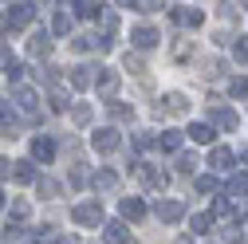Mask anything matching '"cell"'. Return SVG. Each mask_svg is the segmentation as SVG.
I'll return each mask as SVG.
<instances>
[{
    "instance_id": "cell-1",
    "label": "cell",
    "mask_w": 248,
    "mask_h": 244,
    "mask_svg": "<svg viewBox=\"0 0 248 244\" xmlns=\"http://www.w3.org/2000/svg\"><path fill=\"white\" fill-rule=\"evenodd\" d=\"M71 221H75V225H99V221H103V205H99V201L75 205V209H71Z\"/></svg>"
},
{
    "instance_id": "cell-2",
    "label": "cell",
    "mask_w": 248,
    "mask_h": 244,
    "mask_svg": "<svg viewBox=\"0 0 248 244\" xmlns=\"http://www.w3.org/2000/svg\"><path fill=\"white\" fill-rule=\"evenodd\" d=\"M209 114H213V126L217 130H236L240 126V118H236L232 107H209Z\"/></svg>"
},
{
    "instance_id": "cell-3",
    "label": "cell",
    "mask_w": 248,
    "mask_h": 244,
    "mask_svg": "<svg viewBox=\"0 0 248 244\" xmlns=\"http://www.w3.org/2000/svg\"><path fill=\"white\" fill-rule=\"evenodd\" d=\"M36 16V4H12V12L4 16V28H24V24H32Z\"/></svg>"
},
{
    "instance_id": "cell-4",
    "label": "cell",
    "mask_w": 248,
    "mask_h": 244,
    "mask_svg": "<svg viewBox=\"0 0 248 244\" xmlns=\"http://www.w3.org/2000/svg\"><path fill=\"white\" fill-rule=\"evenodd\" d=\"M232 162H236V154H232L229 146H213V154H209V166H213V169L229 173V169H232Z\"/></svg>"
},
{
    "instance_id": "cell-5",
    "label": "cell",
    "mask_w": 248,
    "mask_h": 244,
    "mask_svg": "<svg viewBox=\"0 0 248 244\" xmlns=\"http://www.w3.org/2000/svg\"><path fill=\"white\" fill-rule=\"evenodd\" d=\"M91 83H95V67H91V63L71 67V87H75V91H87Z\"/></svg>"
},
{
    "instance_id": "cell-6",
    "label": "cell",
    "mask_w": 248,
    "mask_h": 244,
    "mask_svg": "<svg viewBox=\"0 0 248 244\" xmlns=\"http://www.w3.org/2000/svg\"><path fill=\"white\" fill-rule=\"evenodd\" d=\"M103 240H107V244H130V232H126L122 221H110V225L103 229Z\"/></svg>"
},
{
    "instance_id": "cell-7",
    "label": "cell",
    "mask_w": 248,
    "mask_h": 244,
    "mask_svg": "<svg viewBox=\"0 0 248 244\" xmlns=\"http://www.w3.org/2000/svg\"><path fill=\"white\" fill-rule=\"evenodd\" d=\"M130 40H134V47H154V44H158V28H134V32H130Z\"/></svg>"
},
{
    "instance_id": "cell-8",
    "label": "cell",
    "mask_w": 248,
    "mask_h": 244,
    "mask_svg": "<svg viewBox=\"0 0 248 244\" xmlns=\"http://www.w3.org/2000/svg\"><path fill=\"white\" fill-rule=\"evenodd\" d=\"M95 150H103V154H110V150H118V130H114V126L99 130V134H95Z\"/></svg>"
},
{
    "instance_id": "cell-9",
    "label": "cell",
    "mask_w": 248,
    "mask_h": 244,
    "mask_svg": "<svg viewBox=\"0 0 248 244\" xmlns=\"http://www.w3.org/2000/svg\"><path fill=\"white\" fill-rule=\"evenodd\" d=\"M122 217H126V221L146 217V201H142V197H126V201H122Z\"/></svg>"
},
{
    "instance_id": "cell-10",
    "label": "cell",
    "mask_w": 248,
    "mask_h": 244,
    "mask_svg": "<svg viewBox=\"0 0 248 244\" xmlns=\"http://www.w3.org/2000/svg\"><path fill=\"white\" fill-rule=\"evenodd\" d=\"M154 213H158L166 225H173V221L181 217V201H158V209H154Z\"/></svg>"
},
{
    "instance_id": "cell-11",
    "label": "cell",
    "mask_w": 248,
    "mask_h": 244,
    "mask_svg": "<svg viewBox=\"0 0 248 244\" xmlns=\"http://www.w3.org/2000/svg\"><path fill=\"white\" fill-rule=\"evenodd\" d=\"M225 193H232V197H248V173H232L229 185H225Z\"/></svg>"
},
{
    "instance_id": "cell-12",
    "label": "cell",
    "mask_w": 248,
    "mask_h": 244,
    "mask_svg": "<svg viewBox=\"0 0 248 244\" xmlns=\"http://www.w3.org/2000/svg\"><path fill=\"white\" fill-rule=\"evenodd\" d=\"M170 16H173V24H189V28L201 24V12H197V8H173Z\"/></svg>"
},
{
    "instance_id": "cell-13",
    "label": "cell",
    "mask_w": 248,
    "mask_h": 244,
    "mask_svg": "<svg viewBox=\"0 0 248 244\" xmlns=\"http://www.w3.org/2000/svg\"><path fill=\"white\" fill-rule=\"evenodd\" d=\"M28 51H32V55H47V51H51V40H47V32H44V28H40L32 40H28Z\"/></svg>"
},
{
    "instance_id": "cell-14",
    "label": "cell",
    "mask_w": 248,
    "mask_h": 244,
    "mask_svg": "<svg viewBox=\"0 0 248 244\" xmlns=\"http://www.w3.org/2000/svg\"><path fill=\"white\" fill-rule=\"evenodd\" d=\"M12 177L20 181V185H28V181H36V169H32V162H12Z\"/></svg>"
},
{
    "instance_id": "cell-15",
    "label": "cell",
    "mask_w": 248,
    "mask_h": 244,
    "mask_svg": "<svg viewBox=\"0 0 248 244\" xmlns=\"http://www.w3.org/2000/svg\"><path fill=\"white\" fill-rule=\"evenodd\" d=\"M51 154H55L51 138H36V142H32V158H40V162H51Z\"/></svg>"
},
{
    "instance_id": "cell-16",
    "label": "cell",
    "mask_w": 248,
    "mask_h": 244,
    "mask_svg": "<svg viewBox=\"0 0 248 244\" xmlns=\"http://www.w3.org/2000/svg\"><path fill=\"white\" fill-rule=\"evenodd\" d=\"M213 134H217V130H213V126H205V122H193V126H189V138H193V142H201V146H209V142H213Z\"/></svg>"
},
{
    "instance_id": "cell-17",
    "label": "cell",
    "mask_w": 248,
    "mask_h": 244,
    "mask_svg": "<svg viewBox=\"0 0 248 244\" xmlns=\"http://www.w3.org/2000/svg\"><path fill=\"white\" fill-rule=\"evenodd\" d=\"M114 185H118V177H114L110 169H99V173H95V189H99V193H110Z\"/></svg>"
},
{
    "instance_id": "cell-18",
    "label": "cell",
    "mask_w": 248,
    "mask_h": 244,
    "mask_svg": "<svg viewBox=\"0 0 248 244\" xmlns=\"http://www.w3.org/2000/svg\"><path fill=\"white\" fill-rule=\"evenodd\" d=\"M12 99H16V107L32 110V107H36V91H28V87H16V91H12Z\"/></svg>"
},
{
    "instance_id": "cell-19",
    "label": "cell",
    "mask_w": 248,
    "mask_h": 244,
    "mask_svg": "<svg viewBox=\"0 0 248 244\" xmlns=\"http://www.w3.org/2000/svg\"><path fill=\"white\" fill-rule=\"evenodd\" d=\"M51 32H55V36H67V32H71V16H67L63 8L55 12V20H51Z\"/></svg>"
},
{
    "instance_id": "cell-20",
    "label": "cell",
    "mask_w": 248,
    "mask_h": 244,
    "mask_svg": "<svg viewBox=\"0 0 248 244\" xmlns=\"http://www.w3.org/2000/svg\"><path fill=\"white\" fill-rule=\"evenodd\" d=\"M99 91H103V95L110 99L114 91H118V75H114V71H103V75H99Z\"/></svg>"
},
{
    "instance_id": "cell-21",
    "label": "cell",
    "mask_w": 248,
    "mask_h": 244,
    "mask_svg": "<svg viewBox=\"0 0 248 244\" xmlns=\"http://www.w3.org/2000/svg\"><path fill=\"white\" fill-rule=\"evenodd\" d=\"M229 95H232V99H248V79H244V75L229 79Z\"/></svg>"
},
{
    "instance_id": "cell-22",
    "label": "cell",
    "mask_w": 248,
    "mask_h": 244,
    "mask_svg": "<svg viewBox=\"0 0 248 244\" xmlns=\"http://www.w3.org/2000/svg\"><path fill=\"white\" fill-rule=\"evenodd\" d=\"M75 12H79L83 20H99V16L107 12V8H103V4H75Z\"/></svg>"
},
{
    "instance_id": "cell-23",
    "label": "cell",
    "mask_w": 248,
    "mask_h": 244,
    "mask_svg": "<svg viewBox=\"0 0 248 244\" xmlns=\"http://www.w3.org/2000/svg\"><path fill=\"white\" fill-rule=\"evenodd\" d=\"M209 225H213V217H209V213H197V217L189 221V229H193V236H201V232H209Z\"/></svg>"
},
{
    "instance_id": "cell-24",
    "label": "cell",
    "mask_w": 248,
    "mask_h": 244,
    "mask_svg": "<svg viewBox=\"0 0 248 244\" xmlns=\"http://www.w3.org/2000/svg\"><path fill=\"white\" fill-rule=\"evenodd\" d=\"M158 146H162V150H170V154H173V150L181 146V134H177V130H166V134L158 138Z\"/></svg>"
},
{
    "instance_id": "cell-25",
    "label": "cell",
    "mask_w": 248,
    "mask_h": 244,
    "mask_svg": "<svg viewBox=\"0 0 248 244\" xmlns=\"http://www.w3.org/2000/svg\"><path fill=\"white\" fill-rule=\"evenodd\" d=\"M166 103H170L173 114H185V107H189V103H185V95H177V91H173V95H166Z\"/></svg>"
},
{
    "instance_id": "cell-26",
    "label": "cell",
    "mask_w": 248,
    "mask_h": 244,
    "mask_svg": "<svg viewBox=\"0 0 248 244\" xmlns=\"http://www.w3.org/2000/svg\"><path fill=\"white\" fill-rule=\"evenodd\" d=\"M71 122H75V126H87V122H91V107H75L71 110Z\"/></svg>"
},
{
    "instance_id": "cell-27",
    "label": "cell",
    "mask_w": 248,
    "mask_h": 244,
    "mask_svg": "<svg viewBox=\"0 0 248 244\" xmlns=\"http://www.w3.org/2000/svg\"><path fill=\"white\" fill-rule=\"evenodd\" d=\"M197 189H201V193H217V177L201 173V177H197Z\"/></svg>"
},
{
    "instance_id": "cell-28",
    "label": "cell",
    "mask_w": 248,
    "mask_h": 244,
    "mask_svg": "<svg viewBox=\"0 0 248 244\" xmlns=\"http://www.w3.org/2000/svg\"><path fill=\"white\" fill-rule=\"evenodd\" d=\"M51 107H55V110H63V107H67V91H63V87H55V91H51Z\"/></svg>"
},
{
    "instance_id": "cell-29",
    "label": "cell",
    "mask_w": 248,
    "mask_h": 244,
    "mask_svg": "<svg viewBox=\"0 0 248 244\" xmlns=\"http://www.w3.org/2000/svg\"><path fill=\"white\" fill-rule=\"evenodd\" d=\"M221 236H225V240H229V244H236V240H240V229H236V225H232V221H229V225H225V229H221Z\"/></svg>"
},
{
    "instance_id": "cell-30",
    "label": "cell",
    "mask_w": 248,
    "mask_h": 244,
    "mask_svg": "<svg viewBox=\"0 0 248 244\" xmlns=\"http://www.w3.org/2000/svg\"><path fill=\"white\" fill-rule=\"evenodd\" d=\"M28 213H32V205H28V201H12V217H16V221L28 217Z\"/></svg>"
},
{
    "instance_id": "cell-31",
    "label": "cell",
    "mask_w": 248,
    "mask_h": 244,
    "mask_svg": "<svg viewBox=\"0 0 248 244\" xmlns=\"http://www.w3.org/2000/svg\"><path fill=\"white\" fill-rule=\"evenodd\" d=\"M177 166H181L185 173H193V169H197V158H193V154H181V158H177Z\"/></svg>"
},
{
    "instance_id": "cell-32",
    "label": "cell",
    "mask_w": 248,
    "mask_h": 244,
    "mask_svg": "<svg viewBox=\"0 0 248 244\" xmlns=\"http://www.w3.org/2000/svg\"><path fill=\"white\" fill-rule=\"evenodd\" d=\"M110 114H114L118 122H126V118H130V107H122V103H110Z\"/></svg>"
},
{
    "instance_id": "cell-33",
    "label": "cell",
    "mask_w": 248,
    "mask_h": 244,
    "mask_svg": "<svg viewBox=\"0 0 248 244\" xmlns=\"http://www.w3.org/2000/svg\"><path fill=\"white\" fill-rule=\"evenodd\" d=\"M40 193H47V197H55V193H59V185H55V181H47V177H40Z\"/></svg>"
},
{
    "instance_id": "cell-34",
    "label": "cell",
    "mask_w": 248,
    "mask_h": 244,
    "mask_svg": "<svg viewBox=\"0 0 248 244\" xmlns=\"http://www.w3.org/2000/svg\"><path fill=\"white\" fill-rule=\"evenodd\" d=\"M232 51H236V59H244V63H248V40H236Z\"/></svg>"
},
{
    "instance_id": "cell-35",
    "label": "cell",
    "mask_w": 248,
    "mask_h": 244,
    "mask_svg": "<svg viewBox=\"0 0 248 244\" xmlns=\"http://www.w3.org/2000/svg\"><path fill=\"white\" fill-rule=\"evenodd\" d=\"M150 146H154L150 134H134V150H150Z\"/></svg>"
},
{
    "instance_id": "cell-36",
    "label": "cell",
    "mask_w": 248,
    "mask_h": 244,
    "mask_svg": "<svg viewBox=\"0 0 248 244\" xmlns=\"http://www.w3.org/2000/svg\"><path fill=\"white\" fill-rule=\"evenodd\" d=\"M4 67H12V51H8V47H0V71H4Z\"/></svg>"
},
{
    "instance_id": "cell-37",
    "label": "cell",
    "mask_w": 248,
    "mask_h": 244,
    "mask_svg": "<svg viewBox=\"0 0 248 244\" xmlns=\"http://www.w3.org/2000/svg\"><path fill=\"white\" fill-rule=\"evenodd\" d=\"M126 67H130V71H138V75L146 71V67H142V59H134V55H126Z\"/></svg>"
},
{
    "instance_id": "cell-38",
    "label": "cell",
    "mask_w": 248,
    "mask_h": 244,
    "mask_svg": "<svg viewBox=\"0 0 248 244\" xmlns=\"http://www.w3.org/2000/svg\"><path fill=\"white\" fill-rule=\"evenodd\" d=\"M51 244H79V240H75V236H55Z\"/></svg>"
},
{
    "instance_id": "cell-39",
    "label": "cell",
    "mask_w": 248,
    "mask_h": 244,
    "mask_svg": "<svg viewBox=\"0 0 248 244\" xmlns=\"http://www.w3.org/2000/svg\"><path fill=\"white\" fill-rule=\"evenodd\" d=\"M4 173H8V162H0V177H4Z\"/></svg>"
},
{
    "instance_id": "cell-40",
    "label": "cell",
    "mask_w": 248,
    "mask_h": 244,
    "mask_svg": "<svg viewBox=\"0 0 248 244\" xmlns=\"http://www.w3.org/2000/svg\"><path fill=\"white\" fill-rule=\"evenodd\" d=\"M244 162H248V150H244Z\"/></svg>"
}]
</instances>
